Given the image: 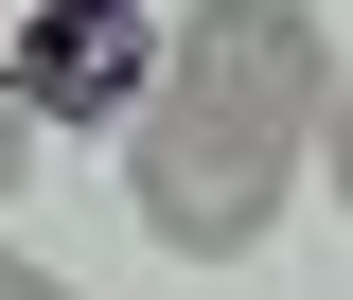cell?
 Wrapping results in <instances>:
<instances>
[{
	"label": "cell",
	"mask_w": 353,
	"mask_h": 300,
	"mask_svg": "<svg viewBox=\"0 0 353 300\" xmlns=\"http://www.w3.org/2000/svg\"><path fill=\"white\" fill-rule=\"evenodd\" d=\"M283 194H301V141H248V124H212V106H141L124 124V212L159 230L176 265H248L265 230H283Z\"/></svg>",
	"instance_id": "6da1fadb"
},
{
	"label": "cell",
	"mask_w": 353,
	"mask_h": 300,
	"mask_svg": "<svg viewBox=\"0 0 353 300\" xmlns=\"http://www.w3.org/2000/svg\"><path fill=\"white\" fill-rule=\"evenodd\" d=\"M176 106H212L248 141H301L318 159V106H336V36H318V0H176Z\"/></svg>",
	"instance_id": "7a4b0ae2"
},
{
	"label": "cell",
	"mask_w": 353,
	"mask_h": 300,
	"mask_svg": "<svg viewBox=\"0 0 353 300\" xmlns=\"http://www.w3.org/2000/svg\"><path fill=\"white\" fill-rule=\"evenodd\" d=\"M176 71V18L159 0H36L18 36H0V88L36 106V141H124Z\"/></svg>",
	"instance_id": "3957f363"
},
{
	"label": "cell",
	"mask_w": 353,
	"mask_h": 300,
	"mask_svg": "<svg viewBox=\"0 0 353 300\" xmlns=\"http://www.w3.org/2000/svg\"><path fill=\"white\" fill-rule=\"evenodd\" d=\"M318 177H336V212H353V71H336V106H318Z\"/></svg>",
	"instance_id": "277c9868"
},
{
	"label": "cell",
	"mask_w": 353,
	"mask_h": 300,
	"mask_svg": "<svg viewBox=\"0 0 353 300\" xmlns=\"http://www.w3.org/2000/svg\"><path fill=\"white\" fill-rule=\"evenodd\" d=\"M18 177H36V106L0 88V194H18Z\"/></svg>",
	"instance_id": "5b68a950"
},
{
	"label": "cell",
	"mask_w": 353,
	"mask_h": 300,
	"mask_svg": "<svg viewBox=\"0 0 353 300\" xmlns=\"http://www.w3.org/2000/svg\"><path fill=\"white\" fill-rule=\"evenodd\" d=\"M0 300H71V283H53V265H0Z\"/></svg>",
	"instance_id": "8992f818"
}]
</instances>
